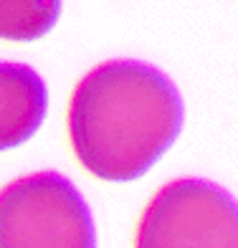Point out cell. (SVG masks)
<instances>
[{
  "instance_id": "obj_3",
  "label": "cell",
  "mask_w": 238,
  "mask_h": 248,
  "mask_svg": "<svg viewBox=\"0 0 238 248\" xmlns=\"http://www.w3.org/2000/svg\"><path fill=\"white\" fill-rule=\"evenodd\" d=\"M134 248H238V200L210 180H170L144 205Z\"/></svg>"
},
{
  "instance_id": "obj_1",
  "label": "cell",
  "mask_w": 238,
  "mask_h": 248,
  "mask_svg": "<svg viewBox=\"0 0 238 248\" xmlns=\"http://www.w3.org/2000/svg\"><path fill=\"white\" fill-rule=\"evenodd\" d=\"M66 122L71 150L86 172L107 183H132L177 140L183 99L150 63L104 61L76 84Z\"/></svg>"
},
{
  "instance_id": "obj_2",
  "label": "cell",
  "mask_w": 238,
  "mask_h": 248,
  "mask_svg": "<svg viewBox=\"0 0 238 248\" xmlns=\"http://www.w3.org/2000/svg\"><path fill=\"white\" fill-rule=\"evenodd\" d=\"M0 248H96L92 210L61 172L16 177L0 190Z\"/></svg>"
},
{
  "instance_id": "obj_5",
  "label": "cell",
  "mask_w": 238,
  "mask_h": 248,
  "mask_svg": "<svg viewBox=\"0 0 238 248\" xmlns=\"http://www.w3.org/2000/svg\"><path fill=\"white\" fill-rule=\"evenodd\" d=\"M61 0H0V38L28 43L56 26Z\"/></svg>"
},
{
  "instance_id": "obj_4",
  "label": "cell",
  "mask_w": 238,
  "mask_h": 248,
  "mask_svg": "<svg viewBox=\"0 0 238 248\" xmlns=\"http://www.w3.org/2000/svg\"><path fill=\"white\" fill-rule=\"evenodd\" d=\"M48 92L26 63L0 61V152L28 142L46 119Z\"/></svg>"
}]
</instances>
